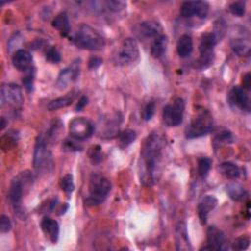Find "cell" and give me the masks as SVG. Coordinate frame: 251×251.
<instances>
[{
    "label": "cell",
    "instance_id": "cell-18",
    "mask_svg": "<svg viewBox=\"0 0 251 251\" xmlns=\"http://www.w3.org/2000/svg\"><path fill=\"white\" fill-rule=\"evenodd\" d=\"M218 204V199L214 195H205L197 205V214L202 225L206 224L208 215Z\"/></svg>",
    "mask_w": 251,
    "mask_h": 251
},
{
    "label": "cell",
    "instance_id": "cell-44",
    "mask_svg": "<svg viewBox=\"0 0 251 251\" xmlns=\"http://www.w3.org/2000/svg\"><path fill=\"white\" fill-rule=\"evenodd\" d=\"M242 83H243V87L244 89H249L250 85H251V76H250V73H246L243 75V79H242Z\"/></svg>",
    "mask_w": 251,
    "mask_h": 251
},
{
    "label": "cell",
    "instance_id": "cell-17",
    "mask_svg": "<svg viewBox=\"0 0 251 251\" xmlns=\"http://www.w3.org/2000/svg\"><path fill=\"white\" fill-rule=\"evenodd\" d=\"M32 55L25 49L17 50L12 57L13 66L23 72H26L32 68Z\"/></svg>",
    "mask_w": 251,
    "mask_h": 251
},
{
    "label": "cell",
    "instance_id": "cell-21",
    "mask_svg": "<svg viewBox=\"0 0 251 251\" xmlns=\"http://www.w3.org/2000/svg\"><path fill=\"white\" fill-rule=\"evenodd\" d=\"M52 26L59 31V33L66 37L71 31V25L69 21V17L66 12L59 13L54 20L52 21Z\"/></svg>",
    "mask_w": 251,
    "mask_h": 251
},
{
    "label": "cell",
    "instance_id": "cell-9",
    "mask_svg": "<svg viewBox=\"0 0 251 251\" xmlns=\"http://www.w3.org/2000/svg\"><path fill=\"white\" fill-rule=\"evenodd\" d=\"M139 58V49L136 41L133 38L127 37L121 43L115 62L119 66H127L135 63Z\"/></svg>",
    "mask_w": 251,
    "mask_h": 251
},
{
    "label": "cell",
    "instance_id": "cell-39",
    "mask_svg": "<svg viewBox=\"0 0 251 251\" xmlns=\"http://www.w3.org/2000/svg\"><path fill=\"white\" fill-rule=\"evenodd\" d=\"M215 140L217 142H232L233 140V136L231 134V132L227 129H223L220 132H217L216 136H215Z\"/></svg>",
    "mask_w": 251,
    "mask_h": 251
},
{
    "label": "cell",
    "instance_id": "cell-19",
    "mask_svg": "<svg viewBox=\"0 0 251 251\" xmlns=\"http://www.w3.org/2000/svg\"><path fill=\"white\" fill-rule=\"evenodd\" d=\"M40 226H41V229H42L43 233L45 234V236L51 242L56 243L59 238V234H60V226H59L58 222L50 217H44L41 220Z\"/></svg>",
    "mask_w": 251,
    "mask_h": 251
},
{
    "label": "cell",
    "instance_id": "cell-5",
    "mask_svg": "<svg viewBox=\"0 0 251 251\" xmlns=\"http://www.w3.org/2000/svg\"><path fill=\"white\" fill-rule=\"evenodd\" d=\"M49 140L45 134L38 135L33 152V167L38 173H47L53 168V156L48 148Z\"/></svg>",
    "mask_w": 251,
    "mask_h": 251
},
{
    "label": "cell",
    "instance_id": "cell-45",
    "mask_svg": "<svg viewBox=\"0 0 251 251\" xmlns=\"http://www.w3.org/2000/svg\"><path fill=\"white\" fill-rule=\"evenodd\" d=\"M5 126H6L5 118H4V117H2V118H1V129H3V128L5 127Z\"/></svg>",
    "mask_w": 251,
    "mask_h": 251
},
{
    "label": "cell",
    "instance_id": "cell-23",
    "mask_svg": "<svg viewBox=\"0 0 251 251\" xmlns=\"http://www.w3.org/2000/svg\"><path fill=\"white\" fill-rule=\"evenodd\" d=\"M193 50V41L190 35L188 34H182L176 44V51L180 58H187L190 56Z\"/></svg>",
    "mask_w": 251,
    "mask_h": 251
},
{
    "label": "cell",
    "instance_id": "cell-2",
    "mask_svg": "<svg viewBox=\"0 0 251 251\" xmlns=\"http://www.w3.org/2000/svg\"><path fill=\"white\" fill-rule=\"evenodd\" d=\"M33 182V175L29 171L21 172L11 181L8 190V200L13 207L15 213L21 218H25V213L23 209V197L31 187Z\"/></svg>",
    "mask_w": 251,
    "mask_h": 251
},
{
    "label": "cell",
    "instance_id": "cell-13",
    "mask_svg": "<svg viewBox=\"0 0 251 251\" xmlns=\"http://www.w3.org/2000/svg\"><path fill=\"white\" fill-rule=\"evenodd\" d=\"M80 70V60H75L71 65L61 70L59 73L58 78L56 80V87L60 90H63L68 87L70 83L76 79L79 75Z\"/></svg>",
    "mask_w": 251,
    "mask_h": 251
},
{
    "label": "cell",
    "instance_id": "cell-15",
    "mask_svg": "<svg viewBox=\"0 0 251 251\" xmlns=\"http://www.w3.org/2000/svg\"><path fill=\"white\" fill-rule=\"evenodd\" d=\"M226 243V235L223 230L211 226L207 229V245L200 250H225Z\"/></svg>",
    "mask_w": 251,
    "mask_h": 251
},
{
    "label": "cell",
    "instance_id": "cell-11",
    "mask_svg": "<svg viewBox=\"0 0 251 251\" xmlns=\"http://www.w3.org/2000/svg\"><path fill=\"white\" fill-rule=\"evenodd\" d=\"M24 101L22 89L15 83H4L1 86L0 102L1 106L20 107Z\"/></svg>",
    "mask_w": 251,
    "mask_h": 251
},
{
    "label": "cell",
    "instance_id": "cell-35",
    "mask_svg": "<svg viewBox=\"0 0 251 251\" xmlns=\"http://www.w3.org/2000/svg\"><path fill=\"white\" fill-rule=\"evenodd\" d=\"M155 109H156L155 102H153V101L147 102L142 109V113H141L142 119L144 121H150L155 113Z\"/></svg>",
    "mask_w": 251,
    "mask_h": 251
},
{
    "label": "cell",
    "instance_id": "cell-8",
    "mask_svg": "<svg viewBox=\"0 0 251 251\" xmlns=\"http://www.w3.org/2000/svg\"><path fill=\"white\" fill-rule=\"evenodd\" d=\"M185 102L181 97H176L163 108V122L168 126H177L182 123Z\"/></svg>",
    "mask_w": 251,
    "mask_h": 251
},
{
    "label": "cell",
    "instance_id": "cell-7",
    "mask_svg": "<svg viewBox=\"0 0 251 251\" xmlns=\"http://www.w3.org/2000/svg\"><path fill=\"white\" fill-rule=\"evenodd\" d=\"M217 36L214 32H205L202 34L199 43L200 57L196 61L199 69H206L214 62V48L217 44Z\"/></svg>",
    "mask_w": 251,
    "mask_h": 251
},
{
    "label": "cell",
    "instance_id": "cell-29",
    "mask_svg": "<svg viewBox=\"0 0 251 251\" xmlns=\"http://www.w3.org/2000/svg\"><path fill=\"white\" fill-rule=\"evenodd\" d=\"M73 101H74L73 95H65L62 97H58V98L50 101V103L47 106V109L49 111H55V110H58L61 108H65V107H68L69 105H71Z\"/></svg>",
    "mask_w": 251,
    "mask_h": 251
},
{
    "label": "cell",
    "instance_id": "cell-12",
    "mask_svg": "<svg viewBox=\"0 0 251 251\" xmlns=\"http://www.w3.org/2000/svg\"><path fill=\"white\" fill-rule=\"evenodd\" d=\"M227 102L232 108L249 113L251 102L245 89L240 86H233L227 94Z\"/></svg>",
    "mask_w": 251,
    "mask_h": 251
},
{
    "label": "cell",
    "instance_id": "cell-25",
    "mask_svg": "<svg viewBox=\"0 0 251 251\" xmlns=\"http://www.w3.org/2000/svg\"><path fill=\"white\" fill-rule=\"evenodd\" d=\"M220 173L229 179H235L240 176L241 171L239 167L231 162H224L219 166Z\"/></svg>",
    "mask_w": 251,
    "mask_h": 251
},
{
    "label": "cell",
    "instance_id": "cell-41",
    "mask_svg": "<svg viewBox=\"0 0 251 251\" xmlns=\"http://www.w3.org/2000/svg\"><path fill=\"white\" fill-rule=\"evenodd\" d=\"M78 140L76 139H66L64 141V145H63V149L66 151H78L81 150V146L76 142Z\"/></svg>",
    "mask_w": 251,
    "mask_h": 251
},
{
    "label": "cell",
    "instance_id": "cell-6",
    "mask_svg": "<svg viewBox=\"0 0 251 251\" xmlns=\"http://www.w3.org/2000/svg\"><path fill=\"white\" fill-rule=\"evenodd\" d=\"M213 128L214 122L211 113L208 110H202L187 125L184 134L186 138L194 139L210 133Z\"/></svg>",
    "mask_w": 251,
    "mask_h": 251
},
{
    "label": "cell",
    "instance_id": "cell-30",
    "mask_svg": "<svg viewBox=\"0 0 251 251\" xmlns=\"http://www.w3.org/2000/svg\"><path fill=\"white\" fill-rule=\"evenodd\" d=\"M211 165H212V160L208 157H201L198 160L197 163V170H198V174L202 178H205L208 174L209 171L211 169Z\"/></svg>",
    "mask_w": 251,
    "mask_h": 251
},
{
    "label": "cell",
    "instance_id": "cell-28",
    "mask_svg": "<svg viewBox=\"0 0 251 251\" xmlns=\"http://www.w3.org/2000/svg\"><path fill=\"white\" fill-rule=\"evenodd\" d=\"M118 143L121 148H126L131 144L136 138V132L132 129H125L117 135Z\"/></svg>",
    "mask_w": 251,
    "mask_h": 251
},
{
    "label": "cell",
    "instance_id": "cell-33",
    "mask_svg": "<svg viewBox=\"0 0 251 251\" xmlns=\"http://www.w3.org/2000/svg\"><path fill=\"white\" fill-rule=\"evenodd\" d=\"M250 243V238L247 235H242L237 237L236 239H234L231 248L233 250H245L248 248Z\"/></svg>",
    "mask_w": 251,
    "mask_h": 251
},
{
    "label": "cell",
    "instance_id": "cell-14",
    "mask_svg": "<svg viewBox=\"0 0 251 251\" xmlns=\"http://www.w3.org/2000/svg\"><path fill=\"white\" fill-rule=\"evenodd\" d=\"M209 12V4L205 1H186L180 7V14L183 18H192L194 16L199 19H205Z\"/></svg>",
    "mask_w": 251,
    "mask_h": 251
},
{
    "label": "cell",
    "instance_id": "cell-34",
    "mask_svg": "<svg viewBox=\"0 0 251 251\" xmlns=\"http://www.w3.org/2000/svg\"><path fill=\"white\" fill-rule=\"evenodd\" d=\"M33 82H34V69L31 68L30 70L25 72V75L23 77V84L27 91H32L33 89Z\"/></svg>",
    "mask_w": 251,
    "mask_h": 251
},
{
    "label": "cell",
    "instance_id": "cell-31",
    "mask_svg": "<svg viewBox=\"0 0 251 251\" xmlns=\"http://www.w3.org/2000/svg\"><path fill=\"white\" fill-rule=\"evenodd\" d=\"M60 187L67 194H71L74 191L75 183H74V177L72 174H67L61 178Z\"/></svg>",
    "mask_w": 251,
    "mask_h": 251
},
{
    "label": "cell",
    "instance_id": "cell-38",
    "mask_svg": "<svg viewBox=\"0 0 251 251\" xmlns=\"http://www.w3.org/2000/svg\"><path fill=\"white\" fill-rule=\"evenodd\" d=\"M88 154H89V158L93 164H98L102 161V153H101V148L99 145L92 146L90 148Z\"/></svg>",
    "mask_w": 251,
    "mask_h": 251
},
{
    "label": "cell",
    "instance_id": "cell-4",
    "mask_svg": "<svg viewBox=\"0 0 251 251\" xmlns=\"http://www.w3.org/2000/svg\"><path fill=\"white\" fill-rule=\"evenodd\" d=\"M111 182L107 177L97 173L91 174L85 204L90 207L100 205L106 200L111 191Z\"/></svg>",
    "mask_w": 251,
    "mask_h": 251
},
{
    "label": "cell",
    "instance_id": "cell-24",
    "mask_svg": "<svg viewBox=\"0 0 251 251\" xmlns=\"http://www.w3.org/2000/svg\"><path fill=\"white\" fill-rule=\"evenodd\" d=\"M230 48L237 56L248 57L250 55V43L247 39L233 38L230 41Z\"/></svg>",
    "mask_w": 251,
    "mask_h": 251
},
{
    "label": "cell",
    "instance_id": "cell-40",
    "mask_svg": "<svg viewBox=\"0 0 251 251\" xmlns=\"http://www.w3.org/2000/svg\"><path fill=\"white\" fill-rule=\"evenodd\" d=\"M12 228V222L10 218L6 215H1L0 217V231L2 233H7Z\"/></svg>",
    "mask_w": 251,
    "mask_h": 251
},
{
    "label": "cell",
    "instance_id": "cell-20",
    "mask_svg": "<svg viewBox=\"0 0 251 251\" xmlns=\"http://www.w3.org/2000/svg\"><path fill=\"white\" fill-rule=\"evenodd\" d=\"M122 122V116L119 112H116L112 117L108 118L103 126V133L102 135H107V137H114L117 136L119 134V127H120V124Z\"/></svg>",
    "mask_w": 251,
    "mask_h": 251
},
{
    "label": "cell",
    "instance_id": "cell-42",
    "mask_svg": "<svg viewBox=\"0 0 251 251\" xmlns=\"http://www.w3.org/2000/svg\"><path fill=\"white\" fill-rule=\"evenodd\" d=\"M102 59L99 57H91L88 61L89 69H97L102 64Z\"/></svg>",
    "mask_w": 251,
    "mask_h": 251
},
{
    "label": "cell",
    "instance_id": "cell-22",
    "mask_svg": "<svg viewBox=\"0 0 251 251\" xmlns=\"http://www.w3.org/2000/svg\"><path fill=\"white\" fill-rule=\"evenodd\" d=\"M168 36L165 34H161L152 40L150 45V53L151 56L155 59H158L164 55L168 47Z\"/></svg>",
    "mask_w": 251,
    "mask_h": 251
},
{
    "label": "cell",
    "instance_id": "cell-43",
    "mask_svg": "<svg viewBox=\"0 0 251 251\" xmlns=\"http://www.w3.org/2000/svg\"><path fill=\"white\" fill-rule=\"evenodd\" d=\"M87 102H88V98L86 96H81L78 103L76 104V107H75V111H81L86 105H87Z\"/></svg>",
    "mask_w": 251,
    "mask_h": 251
},
{
    "label": "cell",
    "instance_id": "cell-37",
    "mask_svg": "<svg viewBox=\"0 0 251 251\" xmlns=\"http://www.w3.org/2000/svg\"><path fill=\"white\" fill-rule=\"evenodd\" d=\"M230 13L236 17H242L245 13V5L243 2H233L228 7Z\"/></svg>",
    "mask_w": 251,
    "mask_h": 251
},
{
    "label": "cell",
    "instance_id": "cell-26",
    "mask_svg": "<svg viewBox=\"0 0 251 251\" xmlns=\"http://www.w3.org/2000/svg\"><path fill=\"white\" fill-rule=\"evenodd\" d=\"M226 192L234 201H242L247 197V192L244 187L238 183H230L226 186Z\"/></svg>",
    "mask_w": 251,
    "mask_h": 251
},
{
    "label": "cell",
    "instance_id": "cell-36",
    "mask_svg": "<svg viewBox=\"0 0 251 251\" xmlns=\"http://www.w3.org/2000/svg\"><path fill=\"white\" fill-rule=\"evenodd\" d=\"M46 61L52 63V64H57L61 61V54L60 52L57 50L56 47L51 46L47 49L46 51V55H45Z\"/></svg>",
    "mask_w": 251,
    "mask_h": 251
},
{
    "label": "cell",
    "instance_id": "cell-16",
    "mask_svg": "<svg viewBox=\"0 0 251 251\" xmlns=\"http://www.w3.org/2000/svg\"><path fill=\"white\" fill-rule=\"evenodd\" d=\"M163 31V27L159 22L150 20V21H144L139 24L138 25V32L139 35L143 38H152L155 39L156 37L160 36Z\"/></svg>",
    "mask_w": 251,
    "mask_h": 251
},
{
    "label": "cell",
    "instance_id": "cell-1",
    "mask_svg": "<svg viewBox=\"0 0 251 251\" xmlns=\"http://www.w3.org/2000/svg\"><path fill=\"white\" fill-rule=\"evenodd\" d=\"M166 140L158 132H152L145 139L138 162L139 178L143 185L152 186L158 182L164 168Z\"/></svg>",
    "mask_w": 251,
    "mask_h": 251
},
{
    "label": "cell",
    "instance_id": "cell-10",
    "mask_svg": "<svg viewBox=\"0 0 251 251\" xmlns=\"http://www.w3.org/2000/svg\"><path fill=\"white\" fill-rule=\"evenodd\" d=\"M69 131L73 138L82 141L93 134L94 125L84 117H75L69 124Z\"/></svg>",
    "mask_w": 251,
    "mask_h": 251
},
{
    "label": "cell",
    "instance_id": "cell-27",
    "mask_svg": "<svg viewBox=\"0 0 251 251\" xmlns=\"http://www.w3.org/2000/svg\"><path fill=\"white\" fill-rule=\"evenodd\" d=\"M176 238H177V249L181 250H186V249H191L190 243L188 241V235L186 232L185 225L184 224H179V226L176 228Z\"/></svg>",
    "mask_w": 251,
    "mask_h": 251
},
{
    "label": "cell",
    "instance_id": "cell-3",
    "mask_svg": "<svg viewBox=\"0 0 251 251\" xmlns=\"http://www.w3.org/2000/svg\"><path fill=\"white\" fill-rule=\"evenodd\" d=\"M73 42L76 47L89 51L102 50L106 45L102 34L86 24H82L75 31L73 36Z\"/></svg>",
    "mask_w": 251,
    "mask_h": 251
},
{
    "label": "cell",
    "instance_id": "cell-32",
    "mask_svg": "<svg viewBox=\"0 0 251 251\" xmlns=\"http://www.w3.org/2000/svg\"><path fill=\"white\" fill-rule=\"evenodd\" d=\"M103 5L105 6V8L108 11L113 12V13H118L126 8V3L124 1H119V0H109V1L103 2Z\"/></svg>",
    "mask_w": 251,
    "mask_h": 251
}]
</instances>
